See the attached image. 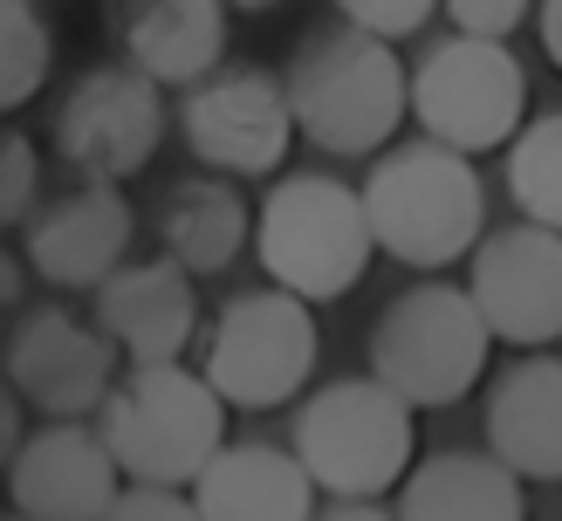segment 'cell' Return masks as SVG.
Masks as SVG:
<instances>
[{
	"instance_id": "cell-3",
	"label": "cell",
	"mask_w": 562,
	"mask_h": 521,
	"mask_svg": "<svg viewBox=\"0 0 562 521\" xmlns=\"http://www.w3.org/2000/svg\"><path fill=\"white\" fill-rule=\"evenodd\" d=\"M255 261L302 302H344L378 261L363 185H344L336 172H281L255 206Z\"/></svg>"
},
{
	"instance_id": "cell-22",
	"label": "cell",
	"mask_w": 562,
	"mask_h": 521,
	"mask_svg": "<svg viewBox=\"0 0 562 521\" xmlns=\"http://www.w3.org/2000/svg\"><path fill=\"white\" fill-rule=\"evenodd\" d=\"M55 76V27L35 0H0V110H27Z\"/></svg>"
},
{
	"instance_id": "cell-17",
	"label": "cell",
	"mask_w": 562,
	"mask_h": 521,
	"mask_svg": "<svg viewBox=\"0 0 562 521\" xmlns=\"http://www.w3.org/2000/svg\"><path fill=\"white\" fill-rule=\"evenodd\" d=\"M227 8L234 0H131L117 21L124 63L165 82V90H192L213 69H227V42H234Z\"/></svg>"
},
{
	"instance_id": "cell-23",
	"label": "cell",
	"mask_w": 562,
	"mask_h": 521,
	"mask_svg": "<svg viewBox=\"0 0 562 521\" xmlns=\"http://www.w3.org/2000/svg\"><path fill=\"white\" fill-rule=\"evenodd\" d=\"M35 206H42V145L27 131H8V145H0V219L27 227Z\"/></svg>"
},
{
	"instance_id": "cell-6",
	"label": "cell",
	"mask_w": 562,
	"mask_h": 521,
	"mask_svg": "<svg viewBox=\"0 0 562 521\" xmlns=\"http://www.w3.org/2000/svg\"><path fill=\"white\" fill-rule=\"evenodd\" d=\"M494 329L481 316L467 282H412L378 309L371 322V371L391 384L398 398H412L418 411H446L460 405L473 384L487 377L494 356Z\"/></svg>"
},
{
	"instance_id": "cell-27",
	"label": "cell",
	"mask_w": 562,
	"mask_h": 521,
	"mask_svg": "<svg viewBox=\"0 0 562 521\" xmlns=\"http://www.w3.org/2000/svg\"><path fill=\"white\" fill-rule=\"evenodd\" d=\"M316 521H398V508H384V501H329V508H316Z\"/></svg>"
},
{
	"instance_id": "cell-10",
	"label": "cell",
	"mask_w": 562,
	"mask_h": 521,
	"mask_svg": "<svg viewBox=\"0 0 562 521\" xmlns=\"http://www.w3.org/2000/svg\"><path fill=\"white\" fill-rule=\"evenodd\" d=\"M165 145V82L131 63H103L76 76V90L55 110V151L76 179H137Z\"/></svg>"
},
{
	"instance_id": "cell-26",
	"label": "cell",
	"mask_w": 562,
	"mask_h": 521,
	"mask_svg": "<svg viewBox=\"0 0 562 521\" xmlns=\"http://www.w3.org/2000/svg\"><path fill=\"white\" fill-rule=\"evenodd\" d=\"M542 0H446V21L453 35H487V42H508L515 27L536 14Z\"/></svg>"
},
{
	"instance_id": "cell-15",
	"label": "cell",
	"mask_w": 562,
	"mask_h": 521,
	"mask_svg": "<svg viewBox=\"0 0 562 521\" xmlns=\"http://www.w3.org/2000/svg\"><path fill=\"white\" fill-rule=\"evenodd\" d=\"M97 295V329L124 350V364H186L200 337V288L192 268L158 247L151 261H124Z\"/></svg>"
},
{
	"instance_id": "cell-18",
	"label": "cell",
	"mask_w": 562,
	"mask_h": 521,
	"mask_svg": "<svg viewBox=\"0 0 562 521\" xmlns=\"http://www.w3.org/2000/svg\"><path fill=\"white\" fill-rule=\"evenodd\" d=\"M487 446L521 480H562V356L521 350L487 384Z\"/></svg>"
},
{
	"instance_id": "cell-13",
	"label": "cell",
	"mask_w": 562,
	"mask_h": 521,
	"mask_svg": "<svg viewBox=\"0 0 562 521\" xmlns=\"http://www.w3.org/2000/svg\"><path fill=\"white\" fill-rule=\"evenodd\" d=\"M117 494L124 466L90 419H42V432H27L8 460V501L35 521H103Z\"/></svg>"
},
{
	"instance_id": "cell-20",
	"label": "cell",
	"mask_w": 562,
	"mask_h": 521,
	"mask_svg": "<svg viewBox=\"0 0 562 521\" xmlns=\"http://www.w3.org/2000/svg\"><path fill=\"white\" fill-rule=\"evenodd\" d=\"M255 240V206L240 200V185L227 172H186L165 185L158 200V247L192 274H220L240 261V247Z\"/></svg>"
},
{
	"instance_id": "cell-8",
	"label": "cell",
	"mask_w": 562,
	"mask_h": 521,
	"mask_svg": "<svg viewBox=\"0 0 562 521\" xmlns=\"http://www.w3.org/2000/svg\"><path fill=\"white\" fill-rule=\"evenodd\" d=\"M412 124L467 158L508 151L528 124V69L508 42L446 35L412 69Z\"/></svg>"
},
{
	"instance_id": "cell-12",
	"label": "cell",
	"mask_w": 562,
	"mask_h": 521,
	"mask_svg": "<svg viewBox=\"0 0 562 521\" xmlns=\"http://www.w3.org/2000/svg\"><path fill=\"white\" fill-rule=\"evenodd\" d=\"M467 288L501 343L555 350L562 343V234L536 219L494 227L467 261Z\"/></svg>"
},
{
	"instance_id": "cell-5",
	"label": "cell",
	"mask_w": 562,
	"mask_h": 521,
	"mask_svg": "<svg viewBox=\"0 0 562 521\" xmlns=\"http://www.w3.org/2000/svg\"><path fill=\"white\" fill-rule=\"evenodd\" d=\"M227 398L192 364H131L117 377L97 426L117 453L124 480L145 487H192L227 446Z\"/></svg>"
},
{
	"instance_id": "cell-31",
	"label": "cell",
	"mask_w": 562,
	"mask_h": 521,
	"mask_svg": "<svg viewBox=\"0 0 562 521\" xmlns=\"http://www.w3.org/2000/svg\"><path fill=\"white\" fill-rule=\"evenodd\" d=\"M8 521H35V514H8Z\"/></svg>"
},
{
	"instance_id": "cell-24",
	"label": "cell",
	"mask_w": 562,
	"mask_h": 521,
	"mask_svg": "<svg viewBox=\"0 0 562 521\" xmlns=\"http://www.w3.org/2000/svg\"><path fill=\"white\" fill-rule=\"evenodd\" d=\"M439 8H446V0H336V14H344L350 27H363V35H384V42L418 35V27H426Z\"/></svg>"
},
{
	"instance_id": "cell-29",
	"label": "cell",
	"mask_w": 562,
	"mask_h": 521,
	"mask_svg": "<svg viewBox=\"0 0 562 521\" xmlns=\"http://www.w3.org/2000/svg\"><path fill=\"white\" fill-rule=\"evenodd\" d=\"M27 254H0V302H8V309H21V288H27Z\"/></svg>"
},
{
	"instance_id": "cell-2",
	"label": "cell",
	"mask_w": 562,
	"mask_h": 521,
	"mask_svg": "<svg viewBox=\"0 0 562 521\" xmlns=\"http://www.w3.org/2000/svg\"><path fill=\"white\" fill-rule=\"evenodd\" d=\"M363 206H371L378 247L418 274L473 261V247L487 240L481 165L453 145H439V137H412V145L378 151V165L363 172Z\"/></svg>"
},
{
	"instance_id": "cell-1",
	"label": "cell",
	"mask_w": 562,
	"mask_h": 521,
	"mask_svg": "<svg viewBox=\"0 0 562 521\" xmlns=\"http://www.w3.org/2000/svg\"><path fill=\"white\" fill-rule=\"evenodd\" d=\"M289 103L302 137L323 158H378L391 151L398 124L412 117V76L391 55L384 35L336 21L302 35V48L289 55Z\"/></svg>"
},
{
	"instance_id": "cell-9",
	"label": "cell",
	"mask_w": 562,
	"mask_h": 521,
	"mask_svg": "<svg viewBox=\"0 0 562 521\" xmlns=\"http://www.w3.org/2000/svg\"><path fill=\"white\" fill-rule=\"evenodd\" d=\"M179 131H186V151L227 179H268L302 137L289 76L255 69V63H227L206 82H192L179 103Z\"/></svg>"
},
{
	"instance_id": "cell-19",
	"label": "cell",
	"mask_w": 562,
	"mask_h": 521,
	"mask_svg": "<svg viewBox=\"0 0 562 521\" xmlns=\"http://www.w3.org/2000/svg\"><path fill=\"white\" fill-rule=\"evenodd\" d=\"M528 480L494 446L426 453L398 487V521H528Z\"/></svg>"
},
{
	"instance_id": "cell-11",
	"label": "cell",
	"mask_w": 562,
	"mask_h": 521,
	"mask_svg": "<svg viewBox=\"0 0 562 521\" xmlns=\"http://www.w3.org/2000/svg\"><path fill=\"white\" fill-rule=\"evenodd\" d=\"M117 343L69 309H21L8 329V384L42 419H97L117 392Z\"/></svg>"
},
{
	"instance_id": "cell-4",
	"label": "cell",
	"mask_w": 562,
	"mask_h": 521,
	"mask_svg": "<svg viewBox=\"0 0 562 521\" xmlns=\"http://www.w3.org/2000/svg\"><path fill=\"white\" fill-rule=\"evenodd\" d=\"M289 446L329 501H384L418 466V405L398 398L378 371L329 377L295 405Z\"/></svg>"
},
{
	"instance_id": "cell-16",
	"label": "cell",
	"mask_w": 562,
	"mask_h": 521,
	"mask_svg": "<svg viewBox=\"0 0 562 521\" xmlns=\"http://www.w3.org/2000/svg\"><path fill=\"white\" fill-rule=\"evenodd\" d=\"M316 474L295 446L274 439H227L220 460L192 480V501L206 521H316Z\"/></svg>"
},
{
	"instance_id": "cell-30",
	"label": "cell",
	"mask_w": 562,
	"mask_h": 521,
	"mask_svg": "<svg viewBox=\"0 0 562 521\" xmlns=\"http://www.w3.org/2000/svg\"><path fill=\"white\" fill-rule=\"evenodd\" d=\"M234 8H274V0H234Z\"/></svg>"
},
{
	"instance_id": "cell-25",
	"label": "cell",
	"mask_w": 562,
	"mask_h": 521,
	"mask_svg": "<svg viewBox=\"0 0 562 521\" xmlns=\"http://www.w3.org/2000/svg\"><path fill=\"white\" fill-rule=\"evenodd\" d=\"M103 521H206L192 487H145V480H124V494L110 501Z\"/></svg>"
},
{
	"instance_id": "cell-21",
	"label": "cell",
	"mask_w": 562,
	"mask_h": 521,
	"mask_svg": "<svg viewBox=\"0 0 562 521\" xmlns=\"http://www.w3.org/2000/svg\"><path fill=\"white\" fill-rule=\"evenodd\" d=\"M508 200L521 219L562 234V110L528 117L521 137L508 145Z\"/></svg>"
},
{
	"instance_id": "cell-7",
	"label": "cell",
	"mask_w": 562,
	"mask_h": 521,
	"mask_svg": "<svg viewBox=\"0 0 562 521\" xmlns=\"http://www.w3.org/2000/svg\"><path fill=\"white\" fill-rule=\"evenodd\" d=\"M316 356H323L316 302L268 282V288H240L220 302V316L200 343V371L234 411H274L316 384Z\"/></svg>"
},
{
	"instance_id": "cell-28",
	"label": "cell",
	"mask_w": 562,
	"mask_h": 521,
	"mask_svg": "<svg viewBox=\"0 0 562 521\" xmlns=\"http://www.w3.org/2000/svg\"><path fill=\"white\" fill-rule=\"evenodd\" d=\"M536 35H542V55L562 69V0H542L536 8Z\"/></svg>"
},
{
	"instance_id": "cell-14",
	"label": "cell",
	"mask_w": 562,
	"mask_h": 521,
	"mask_svg": "<svg viewBox=\"0 0 562 521\" xmlns=\"http://www.w3.org/2000/svg\"><path fill=\"white\" fill-rule=\"evenodd\" d=\"M131 227H137V213L124 200V185L76 179L69 192H55V200L27 213L21 254L48 288H103L131 254Z\"/></svg>"
}]
</instances>
